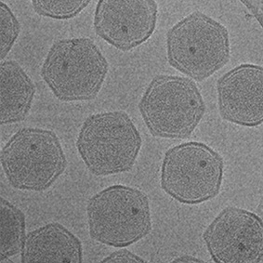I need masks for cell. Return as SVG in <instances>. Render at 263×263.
Instances as JSON below:
<instances>
[{"instance_id": "obj_12", "label": "cell", "mask_w": 263, "mask_h": 263, "mask_svg": "<svg viewBox=\"0 0 263 263\" xmlns=\"http://www.w3.org/2000/svg\"><path fill=\"white\" fill-rule=\"evenodd\" d=\"M35 94L29 76L15 61L0 66V123L9 125L24 121L28 116Z\"/></svg>"}, {"instance_id": "obj_8", "label": "cell", "mask_w": 263, "mask_h": 263, "mask_svg": "<svg viewBox=\"0 0 263 263\" xmlns=\"http://www.w3.org/2000/svg\"><path fill=\"white\" fill-rule=\"evenodd\" d=\"M203 239L215 262H262V219L249 210L227 206L205 229Z\"/></svg>"}, {"instance_id": "obj_11", "label": "cell", "mask_w": 263, "mask_h": 263, "mask_svg": "<svg viewBox=\"0 0 263 263\" xmlns=\"http://www.w3.org/2000/svg\"><path fill=\"white\" fill-rule=\"evenodd\" d=\"M23 263L83 261L82 243L58 222H51L30 232L21 251Z\"/></svg>"}, {"instance_id": "obj_10", "label": "cell", "mask_w": 263, "mask_h": 263, "mask_svg": "<svg viewBox=\"0 0 263 263\" xmlns=\"http://www.w3.org/2000/svg\"><path fill=\"white\" fill-rule=\"evenodd\" d=\"M219 114L243 127H258L263 122V68L240 64L217 82Z\"/></svg>"}, {"instance_id": "obj_5", "label": "cell", "mask_w": 263, "mask_h": 263, "mask_svg": "<svg viewBox=\"0 0 263 263\" xmlns=\"http://www.w3.org/2000/svg\"><path fill=\"white\" fill-rule=\"evenodd\" d=\"M91 238L114 248H126L150 234L149 200L142 191L115 184L99 192L87 205Z\"/></svg>"}, {"instance_id": "obj_17", "label": "cell", "mask_w": 263, "mask_h": 263, "mask_svg": "<svg viewBox=\"0 0 263 263\" xmlns=\"http://www.w3.org/2000/svg\"><path fill=\"white\" fill-rule=\"evenodd\" d=\"M243 5L251 12V14L257 19L259 25H262V0H244L241 1Z\"/></svg>"}, {"instance_id": "obj_16", "label": "cell", "mask_w": 263, "mask_h": 263, "mask_svg": "<svg viewBox=\"0 0 263 263\" xmlns=\"http://www.w3.org/2000/svg\"><path fill=\"white\" fill-rule=\"evenodd\" d=\"M102 262H137L145 263L146 261L137 256L135 254L132 253L127 249H121L119 251H116L114 253L110 254L108 257L103 258Z\"/></svg>"}, {"instance_id": "obj_14", "label": "cell", "mask_w": 263, "mask_h": 263, "mask_svg": "<svg viewBox=\"0 0 263 263\" xmlns=\"http://www.w3.org/2000/svg\"><path fill=\"white\" fill-rule=\"evenodd\" d=\"M90 1H57V0H33L32 5L36 14L54 20L73 19L84 9L88 7Z\"/></svg>"}, {"instance_id": "obj_9", "label": "cell", "mask_w": 263, "mask_h": 263, "mask_svg": "<svg viewBox=\"0 0 263 263\" xmlns=\"http://www.w3.org/2000/svg\"><path fill=\"white\" fill-rule=\"evenodd\" d=\"M157 13L154 0H100L93 25L95 33L109 44L129 51L151 37Z\"/></svg>"}, {"instance_id": "obj_13", "label": "cell", "mask_w": 263, "mask_h": 263, "mask_svg": "<svg viewBox=\"0 0 263 263\" xmlns=\"http://www.w3.org/2000/svg\"><path fill=\"white\" fill-rule=\"evenodd\" d=\"M0 260L19 254L25 243V216L22 210L5 198H0Z\"/></svg>"}, {"instance_id": "obj_4", "label": "cell", "mask_w": 263, "mask_h": 263, "mask_svg": "<svg viewBox=\"0 0 263 263\" xmlns=\"http://www.w3.org/2000/svg\"><path fill=\"white\" fill-rule=\"evenodd\" d=\"M166 53L173 68L203 81L229 62V32L218 21L195 11L167 32Z\"/></svg>"}, {"instance_id": "obj_15", "label": "cell", "mask_w": 263, "mask_h": 263, "mask_svg": "<svg viewBox=\"0 0 263 263\" xmlns=\"http://www.w3.org/2000/svg\"><path fill=\"white\" fill-rule=\"evenodd\" d=\"M21 32L19 21L15 17L9 6L0 1V36H1V60L6 58L12 49Z\"/></svg>"}, {"instance_id": "obj_2", "label": "cell", "mask_w": 263, "mask_h": 263, "mask_svg": "<svg viewBox=\"0 0 263 263\" xmlns=\"http://www.w3.org/2000/svg\"><path fill=\"white\" fill-rule=\"evenodd\" d=\"M139 109L153 136L186 139L199 125L205 104L192 79L159 74L147 86Z\"/></svg>"}, {"instance_id": "obj_18", "label": "cell", "mask_w": 263, "mask_h": 263, "mask_svg": "<svg viewBox=\"0 0 263 263\" xmlns=\"http://www.w3.org/2000/svg\"><path fill=\"white\" fill-rule=\"evenodd\" d=\"M172 262L204 263L205 261H204V260H202V259H199V258H195V257H192V256H188V255H185V256H181V257H179V258H175L174 260H172Z\"/></svg>"}, {"instance_id": "obj_7", "label": "cell", "mask_w": 263, "mask_h": 263, "mask_svg": "<svg viewBox=\"0 0 263 263\" xmlns=\"http://www.w3.org/2000/svg\"><path fill=\"white\" fill-rule=\"evenodd\" d=\"M224 161L204 142L188 141L171 147L161 166V188L184 205H199L219 195Z\"/></svg>"}, {"instance_id": "obj_6", "label": "cell", "mask_w": 263, "mask_h": 263, "mask_svg": "<svg viewBox=\"0 0 263 263\" xmlns=\"http://www.w3.org/2000/svg\"><path fill=\"white\" fill-rule=\"evenodd\" d=\"M0 159L10 185L31 192L49 189L67 165L56 133L39 127H24L10 137Z\"/></svg>"}, {"instance_id": "obj_1", "label": "cell", "mask_w": 263, "mask_h": 263, "mask_svg": "<svg viewBox=\"0 0 263 263\" xmlns=\"http://www.w3.org/2000/svg\"><path fill=\"white\" fill-rule=\"evenodd\" d=\"M109 64L91 39H62L49 49L41 78L62 102H86L97 97Z\"/></svg>"}, {"instance_id": "obj_3", "label": "cell", "mask_w": 263, "mask_h": 263, "mask_svg": "<svg viewBox=\"0 0 263 263\" xmlns=\"http://www.w3.org/2000/svg\"><path fill=\"white\" fill-rule=\"evenodd\" d=\"M142 140L127 112L95 114L84 121L78 133V154L88 171L98 177L132 170Z\"/></svg>"}]
</instances>
